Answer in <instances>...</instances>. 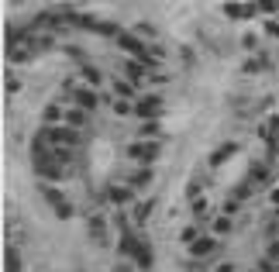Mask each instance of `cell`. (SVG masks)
Wrapping results in <instances>:
<instances>
[{"label": "cell", "instance_id": "obj_8", "mask_svg": "<svg viewBox=\"0 0 279 272\" xmlns=\"http://www.w3.org/2000/svg\"><path fill=\"white\" fill-rule=\"evenodd\" d=\"M214 252H217V238H207V235H200V238L190 245V255H196V258H207Z\"/></svg>", "mask_w": 279, "mask_h": 272}, {"label": "cell", "instance_id": "obj_20", "mask_svg": "<svg viewBox=\"0 0 279 272\" xmlns=\"http://www.w3.org/2000/svg\"><path fill=\"white\" fill-rule=\"evenodd\" d=\"M131 34H138V38H155V24H148V21H138Z\"/></svg>", "mask_w": 279, "mask_h": 272}, {"label": "cell", "instance_id": "obj_21", "mask_svg": "<svg viewBox=\"0 0 279 272\" xmlns=\"http://www.w3.org/2000/svg\"><path fill=\"white\" fill-rule=\"evenodd\" d=\"M7 272H21V255H17L14 245L7 248Z\"/></svg>", "mask_w": 279, "mask_h": 272}, {"label": "cell", "instance_id": "obj_10", "mask_svg": "<svg viewBox=\"0 0 279 272\" xmlns=\"http://www.w3.org/2000/svg\"><path fill=\"white\" fill-rule=\"evenodd\" d=\"M90 238H93L97 245H107V221H104L100 214L90 217Z\"/></svg>", "mask_w": 279, "mask_h": 272}, {"label": "cell", "instance_id": "obj_23", "mask_svg": "<svg viewBox=\"0 0 279 272\" xmlns=\"http://www.w3.org/2000/svg\"><path fill=\"white\" fill-rule=\"evenodd\" d=\"M148 214H152V200H148V204H138V207H135V224H145Z\"/></svg>", "mask_w": 279, "mask_h": 272}, {"label": "cell", "instance_id": "obj_12", "mask_svg": "<svg viewBox=\"0 0 279 272\" xmlns=\"http://www.w3.org/2000/svg\"><path fill=\"white\" fill-rule=\"evenodd\" d=\"M124 72L131 76V83H148V69L141 62H124Z\"/></svg>", "mask_w": 279, "mask_h": 272}, {"label": "cell", "instance_id": "obj_9", "mask_svg": "<svg viewBox=\"0 0 279 272\" xmlns=\"http://www.w3.org/2000/svg\"><path fill=\"white\" fill-rule=\"evenodd\" d=\"M117 45H121L124 52H131L135 59H138V55L145 52V45H141V38H138V34H128V31H124V34H117Z\"/></svg>", "mask_w": 279, "mask_h": 272}, {"label": "cell", "instance_id": "obj_26", "mask_svg": "<svg viewBox=\"0 0 279 272\" xmlns=\"http://www.w3.org/2000/svg\"><path fill=\"white\" fill-rule=\"evenodd\" d=\"M138 135H141V138H145V141H148V138H158V124H155V121H152V124H145V128H141V131H138Z\"/></svg>", "mask_w": 279, "mask_h": 272}, {"label": "cell", "instance_id": "obj_2", "mask_svg": "<svg viewBox=\"0 0 279 272\" xmlns=\"http://www.w3.org/2000/svg\"><path fill=\"white\" fill-rule=\"evenodd\" d=\"M38 189H42L45 204L55 210V217H59V221H69V217H72V204H69V200L62 197V193H59V186H55V183H42Z\"/></svg>", "mask_w": 279, "mask_h": 272}, {"label": "cell", "instance_id": "obj_17", "mask_svg": "<svg viewBox=\"0 0 279 272\" xmlns=\"http://www.w3.org/2000/svg\"><path fill=\"white\" fill-rule=\"evenodd\" d=\"M28 49H31V52H45V49H52V34H35L31 42H28Z\"/></svg>", "mask_w": 279, "mask_h": 272}, {"label": "cell", "instance_id": "obj_19", "mask_svg": "<svg viewBox=\"0 0 279 272\" xmlns=\"http://www.w3.org/2000/svg\"><path fill=\"white\" fill-rule=\"evenodd\" d=\"M97 34H107V38H117V34H121V28H117L114 21H100V24H97Z\"/></svg>", "mask_w": 279, "mask_h": 272}, {"label": "cell", "instance_id": "obj_13", "mask_svg": "<svg viewBox=\"0 0 279 272\" xmlns=\"http://www.w3.org/2000/svg\"><path fill=\"white\" fill-rule=\"evenodd\" d=\"M45 124H66V107L49 103V107H45Z\"/></svg>", "mask_w": 279, "mask_h": 272}, {"label": "cell", "instance_id": "obj_6", "mask_svg": "<svg viewBox=\"0 0 279 272\" xmlns=\"http://www.w3.org/2000/svg\"><path fill=\"white\" fill-rule=\"evenodd\" d=\"M107 200H110V204H117V207H124V204H131V200H135V189H131L128 183H124V186L117 183V186H110V189H107Z\"/></svg>", "mask_w": 279, "mask_h": 272}, {"label": "cell", "instance_id": "obj_4", "mask_svg": "<svg viewBox=\"0 0 279 272\" xmlns=\"http://www.w3.org/2000/svg\"><path fill=\"white\" fill-rule=\"evenodd\" d=\"M135 114H138V118H145V121H148V118L155 121V118H158V114H162V97H155V93H148V97H141V100L135 103Z\"/></svg>", "mask_w": 279, "mask_h": 272}, {"label": "cell", "instance_id": "obj_14", "mask_svg": "<svg viewBox=\"0 0 279 272\" xmlns=\"http://www.w3.org/2000/svg\"><path fill=\"white\" fill-rule=\"evenodd\" d=\"M79 76H83V83H87V86H93V90L104 83V76H100V69H97V66H83V72H79Z\"/></svg>", "mask_w": 279, "mask_h": 272}, {"label": "cell", "instance_id": "obj_3", "mask_svg": "<svg viewBox=\"0 0 279 272\" xmlns=\"http://www.w3.org/2000/svg\"><path fill=\"white\" fill-rule=\"evenodd\" d=\"M128 155H131V159L138 162V166H152L155 159H158V145L155 141H135V145H128Z\"/></svg>", "mask_w": 279, "mask_h": 272}, {"label": "cell", "instance_id": "obj_29", "mask_svg": "<svg viewBox=\"0 0 279 272\" xmlns=\"http://www.w3.org/2000/svg\"><path fill=\"white\" fill-rule=\"evenodd\" d=\"M17 86H21V83H17V76H11V72H7V90H11V93H14V90H17Z\"/></svg>", "mask_w": 279, "mask_h": 272}, {"label": "cell", "instance_id": "obj_27", "mask_svg": "<svg viewBox=\"0 0 279 272\" xmlns=\"http://www.w3.org/2000/svg\"><path fill=\"white\" fill-rule=\"evenodd\" d=\"M135 107L128 103V100H114V114H131Z\"/></svg>", "mask_w": 279, "mask_h": 272}, {"label": "cell", "instance_id": "obj_1", "mask_svg": "<svg viewBox=\"0 0 279 272\" xmlns=\"http://www.w3.org/2000/svg\"><path fill=\"white\" fill-rule=\"evenodd\" d=\"M38 138H42L49 148H76L79 141V131L69 128V124H42V131H38Z\"/></svg>", "mask_w": 279, "mask_h": 272}, {"label": "cell", "instance_id": "obj_11", "mask_svg": "<svg viewBox=\"0 0 279 272\" xmlns=\"http://www.w3.org/2000/svg\"><path fill=\"white\" fill-rule=\"evenodd\" d=\"M128 186H131V189H135V186H152V169H148V166L135 169V172L128 176Z\"/></svg>", "mask_w": 279, "mask_h": 272}, {"label": "cell", "instance_id": "obj_32", "mask_svg": "<svg viewBox=\"0 0 279 272\" xmlns=\"http://www.w3.org/2000/svg\"><path fill=\"white\" fill-rule=\"evenodd\" d=\"M217 272H238V269H234V265H221Z\"/></svg>", "mask_w": 279, "mask_h": 272}, {"label": "cell", "instance_id": "obj_15", "mask_svg": "<svg viewBox=\"0 0 279 272\" xmlns=\"http://www.w3.org/2000/svg\"><path fill=\"white\" fill-rule=\"evenodd\" d=\"M114 93H117V100H128V97H135V83L131 80H114Z\"/></svg>", "mask_w": 279, "mask_h": 272}, {"label": "cell", "instance_id": "obj_22", "mask_svg": "<svg viewBox=\"0 0 279 272\" xmlns=\"http://www.w3.org/2000/svg\"><path fill=\"white\" fill-rule=\"evenodd\" d=\"M227 231H231V217H227V214L214 217V235H227Z\"/></svg>", "mask_w": 279, "mask_h": 272}, {"label": "cell", "instance_id": "obj_5", "mask_svg": "<svg viewBox=\"0 0 279 272\" xmlns=\"http://www.w3.org/2000/svg\"><path fill=\"white\" fill-rule=\"evenodd\" d=\"M72 103L93 114V110L100 107V97H97V90H93V86H83V90H76V93H72Z\"/></svg>", "mask_w": 279, "mask_h": 272}, {"label": "cell", "instance_id": "obj_18", "mask_svg": "<svg viewBox=\"0 0 279 272\" xmlns=\"http://www.w3.org/2000/svg\"><path fill=\"white\" fill-rule=\"evenodd\" d=\"M227 155H234V141H227V145H221L214 155H210V166H221L224 159H227Z\"/></svg>", "mask_w": 279, "mask_h": 272}, {"label": "cell", "instance_id": "obj_24", "mask_svg": "<svg viewBox=\"0 0 279 272\" xmlns=\"http://www.w3.org/2000/svg\"><path fill=\"white\" fill-rule=\"evenodd\" d=\"M255 7H242V4H227V17H248Z\"/></svg>", "mask_w": 279, "mask_h": 272}, {"label": "cell", "instance_id": "obj_30", "mask_svg": "<svg viewBox=\"0 0 279 272\" xmlns=\"http://www.w3.org/2000/svg\"><path fill=\"white\" fill-rule=\"evenodd\" d=\"M269 258H276V262H279V241H276V245L269 248Z\"/></svg>", "mask_w": 279, "mask_h": 272}, {"label": "cell", "instance_id": "obj_7", "mask_svg": "<svg viewBox=\"0 0 279 272\" xmlns=\"http://www.w3.org/2000/svg\"><path fill=\"white\" fill-rule=\"evenodd\" d=\"M87 121H90V110H83V107H66V124L69 128H76V131H83L87 128Z\"/></svg>", "mask_w": 279, "mask_h": 272}, {"label": "cell", "instance_id": "obj_31", "mask_svg": "<svg viewBox=\"0 0 279 272\" xmlns=\"http://www.w3.org/2000/svg\"><path fill=\"white\" fill-rule=\"evenodd\" d=\"M269 34H276V38H279V24H276V21L269 24Z\"/></svg>", "mask_w": 279, "mask_h": 272}, {"label": "cell", "instance_id": "obj_33", "mask_svg": "<svg viewBox=\"0 0 279 272\" xmlns=\"http://www.w3.org/2000/svg\"><path fill=\"white\" fill-rule=\"evenodd\" d=\"M276 217H279V210H276Z\"/></svg>", "mask_w": 279, "mask_h": 272}, {"label": "cell", "instance_id": "obj_28", "mask_svg": "<svg viewBox=\"0 0 279 272\" xmlns=\"http://www.w3.org/2000/svg\"><path fill=\"white\" fill-rule=\"evenodd\" d=\"M193 214H207V200H193Z\"/></svg>", "mask_w": 279, "mask_h": 272}, {"label": "cell", "instance_id": "obj_16", "mask_svg": "<svg viewBox=\"0 0 279 272\" xmlns=\"http://www.w3.org/2000/svg\"><path fill=\"white\" fill-rule=\"evenodd\" d=\"M135 262H138V269H152V248L141 241L138 245V252H135Z\"/></svg>", "mask_w": 279, "mask_h": 272}, {"label": "cell", "instance_id": "obj_25", "mask_svg": "<svg viewBox=\"0 0 279 272\" xmlns=\"http://www.w3.org/2000/svg\"><path fill=\"white\" fill-rule=\"evenodd\" d=\"M28 55H31V49H7V59L11 62H24Z\"/></svg>", "mask_w": 279, "mask_h": 272}]
</instances>
